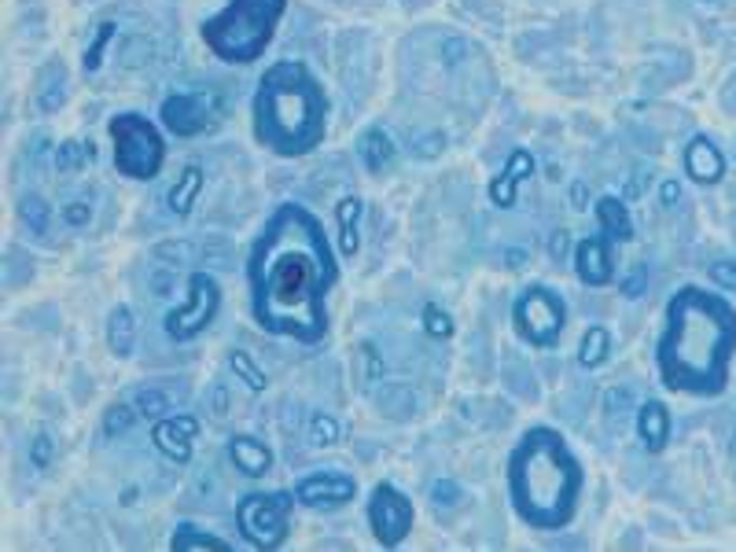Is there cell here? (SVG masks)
<instances>
[{
	"label": "cell",
	"mask_w": 736,
	"mask_h": 552,
	"mask_svg": "<svg viewBox=\"0 0 736 552\" xmlns=\"http://www.w3.org/2000/svg\"><path fill=\"white\" fill-rule=\"evenodd\" d=\"M335 218H339V251L346 258H354L361 239H358V218H361V199L358 195H346L339 206H335Z\"/></svg>",
	"instance_id": "7402d4cb"
},
{
	"label": "cell",
	"mask_w": 736,
	"mask_h": 552,
	"mask_svg": "<svg viewBox=\"0 0 736 552\" xmlns=\"http://www.w3.org/2000/svg\"><path fill=\"white\" fill-rule=\"evenodd\" d=\"M461 501H464V494L453 479H435L431 482V505L435 508H457Z\"/></svg>",
	"instance_id": "e575fe53"
},
{
	"label": "cell",
	"mask_w": 736,
	"mask_h": 552,
	"mask_svg": "<svg viewBox=\"0 0 736 552\" xmlns=\"http://www.w3.org/2000/svg\"><path fill=\"white\" fill-rule=\"evenodd\" d=\"M608 354H611V335H608V328H601V324L585 328L582 347H578V365H582V368H597V365L608 361Z\"/></svg>",
	"instance_id": "d4e9b609"
},
{
	"label": "cell",
	"mask_w": 736,
	"mask_h": 552,
	"mask_svg": "<svg viewBox=\"0 0 736 552\" xmlns=\"http://www.w3.org/2000/svg\"><path fill=\"white\" fill-rule=\"evenodd\" d=\"M567 251H571V232H567V229L552 232V239H549V254H552L556 262H564V258H567Z\"/></svg>",
	"instance_id": "7dc6e473"
},
{
	"label": "cell",
	"mask_w": 736,
	"mask_h": 552,
	"mask_svg": "<svg viewBox=\"0 0 736 552\" xmlns=\"http://www.w3.org/2000/svg\"><path fill=\"white\" fill-rule=\"evenodd\" d=\"M173 288H178V272H173V269H155V272L148 276V291L159 295V298L173 295Z\"/></svg>",
	"instance_id": "ab89813d"
},
{
	"label": "cell",
	"mask_w": 736,
	"mask_h": 552,
	"mask_svg": "<svg viewBox=\"0 0 736 552\" xmlns=\"http://www.w3.org/2000/svg\"><path fill=\"white\" fill-rule=\"evenodd\" d=\"M412 501L394 490L391 482H379V487L372 490V501H368V523H372V534L383 548H394L409 538L412 530Z\"/></svg>",
	"instance_id": "30bf717a"
},
{
	"label": "cell",
	"mask_w": 736,
	"mask_h": 552,
	"mask_svg": "<svg viewBox=\"0 0 736 552\" xmlns=\"http://www.w3.org/2000/svg\"><path fill=\"white\" fill-rule=\"evenodd\" d=\"M152 254H155V262H166V265H192L195 247L185 244V239H166V244H159Z\"/></svg>",
	"instance_id": "1f68e13d"
},
{
	"label": "cell",
	"mask_w": 736,
	"mask_h": 552,
	"mask_svg": "<svg viewBox=\"0 0 736 552\" xmlns=\"http://www.w3.org/2000/svg\"><path fill=\"white\" fill-rule=\"evenodd\" d=\"M585 487L582 464L552 427H531L508 461V497L515 515L534 530H559L575 520Z\"/></svg>",
	"instance_id": "3957f363"
},
{
	"label": "cell",
	"mask_w": 736,
	"mask_h": 552,
	"mask_svg": "<svg viewBox=\"0 0 736 552\" xmlns=\"http://www.w3.org/2000/svg\"><path fill=\"white\" fill-rule=\"evenodd\" d=\"M736 354V309L704 288H681L667 306V328L655 342L659 375L671 391L722 394Z\"/></svg>",
	"instance_id": "7a4b0ae2"
},
{
	"label": "cell",
	"mask_w": 736,
	"mask_h": 552,
	"mask_svg": "<svg viewBox=\"0 0 736 552\" xmlns=\"http://www.w3.org/2000/svg\"><path fill=\"white\" fill-rule=\"evenodd\" d=\"M571 195H575V203H578V211H582V199H585V185H575V192H571Z\"/></svg>",
	"instance_id": "f5cc1de1"
},
{
	"label": "cell",
	"mask_w": 736,
	"mask_h": 552,
	"mask_svg": "<svg viewBox=\"0 0 736 552\" xmlns=\"http://www.w3.org/2000/svg\"><path fill=\"white\" fill-rule=\"evenodd\" d=\"M685 174L699 185H714L725 174V159L722 151L707 141V136H696V141L685 148Z\"/></svg>",
	"instance_id": "2e32d148"
},
{
	"label": "cell",
	"mask_w": 736,
	"mask_h": 552,
	"mask_svg": "<svg viewBox=\"0 0 736 552\" xmlns=\"http://www.w3.org/2000/svg\"><path fill=\"white\" fill-rule=\"evenodd\" d=\"M729 457L736 461V431H732V442H729Z\"/></svg>",
	"instance_id": "db71d44e"
},
{
	"label": "cell",
	"mask_w": 736,
	"mask_h": 552,
	"mask_svg": "<svg viewBox=\"0 0 736 552\" xmlns=\"http://www.w3.org/2000/svg\"><path fill=\"white\" fill-rule=\"evenodd\" d=\"M288 12V0H229L203 22V41L225 63H255Z\"/></svg>",
	"instance_id": "5b68a950"
},
{
	"label": "cell",
	"mask_w": 736,
	"mask_h": 552,
	"mask_svg": "<svg viewBox=\"0 0 736 552\" xmlns=\"http://www.w3.org/2000/svg\"><path fill=\"white\" fill-rule=\"evenodd\" d=\"M19 214H22L26 229H30L33 236H45L48 225H52V206H48L41 195H26L22 206H19Z\"/></svg>",
	"instance_id": "4316f807"
},
{
	"label": "cell",
	"mask_w": 736,
	"mask_h": 552,
	"mask_svg": "<svg viewBox=\"0 0 736 552\" xmlns=\"http://www.w3.org/2000/svg\"><path fill=\"white\" fill-rule=\"evenodd\" d=\"M59 214H63V221H66V225L82 229V225H89V221H92V203H89V199H70Z\"/></svg>",
	"instance_id": "f35d334b"
},
{
	"label": "cell",
	"mask_w": 736,
	"mask_h": 552,
	"mask_svg": "<svg viewBox=\"0 0 736 552\" xmlns=\"http://www.w3.org/2000/svg\"><path fill=\"white\" fill-rule=\"evenodd\" d=\"M575 272H578V280L589 284V288H604L611 284V254H608V239L604 236H589L582 239V244L575 247Z\"/></svg>",
	"instance_id": "5bb4252c"
},
{
	"label": "cell",
	"mask_w": 736,
	"mask_h": 552,
	"mask_svg": "<svg viewBox=\"0 0 736 552\" xmlns=\"http://www.w3.org/2000/svg\"><path fill=\"white\" fill-rule=\"evenodd\" d=\"M335 276V258L321 221L306 206H276L247 262L251 314L273 335L321 342L328 332L325 295Z\"/></svg>",
	"instance_id": "6da1fadb"
},
{
	"label": "cell",
	"mask_w": 736,
	"mask_h": 552,
	"mask_svg": "<svg viewBox=\"0 0 736 552\" xmlns=\"http://www.w3.org/2000/svg\"><path fill=\"white\" fill-rule=\"evenodd\" d=\"M412 151H416L420 159H435V155L446 151V136H442V133H431V136H424V141H416Z\"/></svg>",
	"instance_id": "bcb514c9"
},
{
	"label": "cell",
	"mask_w": 736,
	"mask_h": 552,
	"mask_svg": "<svg viewBox=\"0 0 736 552\" xmlns=\"http://www.w3.org/2000/svg\"><path fill=\"white\" fill-rule=\"evenodd\" d=\"M505 262H508V269H519L523 262H527V254H523V251H505Z\"/></svg>",
	"instance_id": "f907efd6"
},
{
	"label": "cell",
	"mask_w": 736,
	"mask_h": 552,
	"mask_svg": "<svg viewBox=\"0 0 736 552\" xmlns=\"http://www.w3.org/2000/svg\"><path fill=\"white\" fill-rule=\"evenodd\" d=\"M111 38H115V22H103L96 30V41L85 48V71H96V66L103 63V48L111 45Z\"/></svg>",
	"instance_id": "d590c367"
},
{
	"label": "cell",
	"mask_w": 736,
	"mask_h": 552,
	"mask_svg": "<svg viewBox=\"0 0 736 552\" xmlns=\"http://www.w3.org/2000/svg\"><path fill=\"white\" fill-rule=\"evenodd\" d=\"M229 387L225 384H214V387H210V417H214V420H225L229 417Z\"/></svg>",
	"instance_id": "ee69618b"
},
{
	"label": "cell",
	"mask_w": 736,
	"mask_h": 552,
	"mask_svg": "<svg viewBox=\"0 0 736 552\" xmlns=\"http://www.w3.org/2000/svg\"><path fill=\"white\" fill-rule=\"evenodd\" d=\"M221 309V288L214 276L206 272H192L188 276V298L185 306H178L173 314H166V335L178 342H192L195 335H203L210 324H214Z\"/></svg>",
	"instance_id": "9c48e42d"
},
{
	"label": "cell",
	"mask_w": 736,
	"mask_h": 552,
	"mask_svg": "<svg viewBox=\"0 0 736 552\" xmlns=\"http://www.w3.org/2000/svg\"><path fill=\"white\" fill-rule=\"evenodd\" d=\"M52 453H56V442H52V435H33V442H30V461H33V468H48L52 464Z\"/></svg>",
	"instance_id": "74e56055"
},
{
	"label": "cell",
	"mask_w": 736,
	"mask_h": 552,
	"mask_svg": "<svg viewBox=\"0 0 736 552\" xmlns=\"http://www.w3.org/2000/svg\"><path fill=\"white\" fill-rule=\"evenodd\" d=\"M515 328L519 335L531 342V347H552V342L564 335V324H567V309H564V298L556 291H549L545 284H534L527 288L519 298H515Z\"/></svg>",
	"instance_id": "ba28073f"
},
{
	"label": "cell",
	"mask_w": 736,
	"mask_h": 552,
	"mask_svg": "<svg viewBox=\"0 0 736 552\" xmlns=\"http://www.w3.org/2000/svg\"><path fill=\"white\" fill-rule=\"evenodd\" d=\"M229 457L236 464V471L243 475H251V479H262L269 468H273V453H269V445L251 438V435H236L229 442Z\"/></svg>",
	"instance_id": "e0dca14e"
},
{
	"label": "cell",
	"mask_w": 736,
	"mask_h": 552,
	"mask_svg": "<svg viewBox=\"0 0 736 552\" xmlns=\"http://www.w3.org/2000/svg\"><path fill=\"white\" fill-rule=\"evenodd\" d=\"M48 155V141H45V136H41V141L38 144H33V162H41Z\"/></svg>",
	"instance_id": "816d5d0a"
},
{
	"label": "cell",
	"mask_w": 736,
	"mask_h": 552,
	"mask_svg": "<svg viewBox=\"0 0 736 552\" xmlns=\"http://www.w3.org/2000/svg\"><path fill=\"white\" fill-rule=\"evenodd\" d=\"M711 280L725 291H736V262H714L711 265Z\"/></svg>",
	"instance_id": "f6af8a7d"
},
{
	"label": "cell",
	"mask_w": 736,
	"mask_h": 552,
	"mask_svg": "<svg viewBox=\"0 0 736 552\" xmlns=\"http://www.w3.org/2000/svg\"><path fill=\"white\" fill-rule=\"evenodd\" d=\"M597 218H601V229H604L608 239H634V221H629L622 199L604 195L597 203Z\"/></svg>",
	"instance_id": "603a6c76"
},
{
	"label": "cell",
	"mask_w": 736,
	"mask_h": 552,
	"mask_svg": "<svg viewBox=\"0 0 736 552\" xmlns=\"http://www.w3.org/2000/svg\"><path fill=\"white\" fill-rule=\"evenodd\" d=\"M376 401H379V409L387 412V417H394V420H405V417H412V412H416V394H412L409 387H402V384H387V387L376 394Z\"/></svg>",
	"instance_id": "484cf974"
},
{
	"label": "cell",
	"mask_w": 736,
	"mask_h": 552,
	"mask_svg": "<svg viewBox=\"0 0 736 552\" xmlns=\"http://www.w3.org/2000/svg\"><path fill=\"white\" fill-rule=\"evenodd\" d=\"M438 56H442L446 66H461V63L468 59V45H464L461 38H446V41L438 45Z\"/></svg>",
	"instance_id": "b9f144b4"
},
{
	"label": "cell",
	"mask_w": 736,
	"mask_h": 552,
	"mask_svg": "<svg viewBox=\"0 0 736 552\" xmlns=\"http://www.w3.org/2000/svg\"><path fill=\"white\" fill-rule=\"evenodd\" d=\"M534 174V159H531V151H523V148H515L512 155H508V162H505V169L494 177V185H489V199H494V206H515V188L523 185Z\"/></svg>",
	"instance_id": "9a60e30c"
},
{
	"label": "cell",
	"mask_w": 736,
	"mask_h": 552,
	"mask_svg": "<svg viewBox=\"0 0 736 552\" xmlns=\"http://www.w3.org/2000/svg\"><path fill=\"white\" fill-rule=\"evenodd\" d=\"M309 442L313 445H335L339 442V424L328 417V412H313V420H309Z\"/></svg>",
	"instance_id": "836d02e7"
},
{
	"label": "cell",
	"mask_w": 736,
	"mask_h": 552,
	"mask_svg": "<svg viewBox=\"0 0 736 552\" xmlns=\"http://www.w3.org/2000/svg\"><path fill=\"white\" fill-rule=\"evenodd\" d=\"M199 424L192 417H162L152 427V442L162 457H169L173 464H188L192 461V438H195Z\"/></svg>",
	"instance_id": "4fadbf2b"
},
{
	"label": "cell",
	"mask_w": 736,
	"mask_h": 552,
	"mask_svg": "<svg viewBox=\"0 0 736 552\" xmlns=\"http://www.w3.org/2000/svg\"><path fill=\"white\" fill-rule=\"evenodd\" d=\"M604 409L611 412V417H626V412L634 409V394H629L626 387H611L608 398H604Z\"/></svg>",
	"instance_id": "7bdbcfd3"
},
{
	"label": "cell",
	"mask_w": 736,
	"mask_h": 552,
	"mask_svg": "<svg viewBox=\"0 0 736 552\" xmlns=\"http://www.w3.org/2000/svg\"><path fill=\"white\" fill-rule=\"evenodd\" d=\"M358 155L368 166V174H383V169L394 166L398 148H394V141L383 129H368V133H361V141H358Z\"/></svg>",
	"instance_id": "d6986e66"
},
{
	"label": "cell",
	"mask_w": 736,
	"mask_h": 552,
	"mask_svg": "<svg viewBox=\"0 0 736 552\" xmlns=\"http://www.w3.org/2000/svg\"><path fill=\"white\" fill-rule=\"evenodd\" d=\"M118 59H122L126 71H136V66H144L152 59V41L144 38V33H129V38L122 41V48H118Z\"/></svg>",
	"instance_id": "f1b7e54d"
},
{
	"label": "cell",
	"mask_w": 736,
	"mask_h": 552,
	"mask_svg": "<svg viewBox=\"0 0 736 552\" xmlns=\"http://www.w3.org/2000/svg\"><path fill=\"white\" fill-rule=\"evenodd\" d=\"M424 324H428V332H431L435 339H446V335L453 332V321H449V314H442L438 306H428V309H424Z\"/></svg>",
	"instance_id": "60d3db41"
},
{
	"label": "cell",
	"mask_w": 736,
	"mask_h": 552,
	"mask_svg": "<svg viewBox=\"0 0 736 552\" xmlns=\"http://www.w3.org/2000/svg\"><path fill=\"white\" fill-rule=\"evenodd\" d=\"M52 162H56L59 174H78V169L96 162V148H92V141H63L56 148Z\"/></svg>",
	"instance_id": "cb8c5ba5"
},
{
	"label": "cell",
	"mask_w": 736,
	"mask_h": 552,
	"mask_svg": "<svg viewBox=\"0 0 736 552\" xmlns=\"http://www.w3.org/2000/svg\"><path fill=\"white\" fill-rule=\"evenodd\" d=\"M136 405H126V401H118V405H111L108 409V417H103V435L108 438H118V435H129L133 431V424H136Z\"/></svg>",
	"instance_id": "83f0119b"
},
{
	"label": "cell",
	"mask_w": 736,
	"mask_h": 552,
	"mask_svg": "<svg viewBox=\"0 0 736 552\" xmlns=\"http://www.w3.org/2000/svg\"><path fill=\"white\" fill-rule=\"evenodd\" d=\"M111 141H115V166L122 177H133V181L159 177L166 144L148 118H140V115L111 118Z\"/></svg>",
	"instance_id": "8992f818"
},
{
	"label": "cell",
	"mask_w": 736,
	"mask_h": 552,
	"mask_svg": "<svg viewBox=\"0 0 736 552\" xmlns=\"http://www.w3.org/2000/svg\"><path fill=\"white\" fill-rule=\"evenodd\" d=\"M328 99L302 63H273L255 92V136L276 155H306L325 141Z\"/></svg>",
	"instance_id": "277c9868"
},
{
	"label": "cell",
	"mask_w": 736,
	"mask_h": 552,
	"mask_svg": "<svg viewBox=\"0 0 736 552\" xmlns=\"http://www.w3.org/2000/svg\"><path fill=\"white\" fill-rule=\"evenodd\" d=\"M133 405H136L140 417H148V420H162V412H169V398H166L162 391H155V387L136 391Z\"/></svg>",
	"instance_id": "4dcf8cb0"
},
{
	"label": "cell",
	"mask_w": 736,
	"mask_h": 552,
	"mask_svg": "<svg viewBox=\"0 0 736 552\" xmlns=\"http://www.w3.org/2000/svg\"><path fill=\"white\" fill-rule=\"evenodd\" d=\"M229 365H232V372H236L251 391H265V372L255 365V358H251L247 350H232V354H229Z\"/></svg>",
	"instance_id": "f546056e"
},
{
	"label": "cell",
	"mask_w": 736,
	"mask_h": 552,
	"mask_svg": "<svg viewBox=\"0 0 736 552\" xmlns=\"http://www.w3.org/2000/svg\"><path fill=\"white\" fill-rule=\"evenodd\" d=\"M136 342V317L129 306H115L108 317V347L115 358H129Z\"/></svg>",
	"instance_id": "44dd1931"
},
{
	"label": "cell",
	"mask_w": 736,
	"mask_h": 552,
	"mask_svg": "<svg viewBox=\"0 0 736 552\" xmlns=\"http://www.w3.org/2000/svg\"><path fill=\"white\" fill-rule=\"evenodd\" d=\"M637 435L648 453H659L671 442V412L662 401H645L637 409Z\"/></svg>",
	"instance_id": "ac0fdd59"
},
{
	"label": "cell",
	"mask_w": 736,
	"mask_h": 552,
	"mask_svg": "<svg viewBox=\"0 0 736 552\" xmlns=\"http://www.w3.org/2000/svg\"><path fill=\"white\" fill-rule=\"evenodd\" d=\"M645 288H648V265H634V269H629L622 280H619V291H622L626 298H641Z\"/></svg>",
	"instance_id": "8d00e7d4"
},
{
	"label": "cell",
	"mask_w": 736,
	"mask_h": 552,
	"mask_svg": "<svg viewBox=\"0 0 736 552\" xmlns=\"http://www.w3.org/2000/svg\"><path fill=\"white\" fill-rule=\"evenodd\" d=\"M361 361H365V379L372 384V379L383 372V365H379V358H376V350H372V342H365V347H361Z\"/></svg>",
	"instance_id": "c3c4849f"
},
{
	"label": "cell",
	"mask_w": 736,
	"mask_h": 552,
	"mask_svg": "<svg viewBox=\"0 0 736 552\" xmlns=\"http://www.w3.org/2000/svg\"><path fill=\"white\" fill-rule=\"evenodd\" d=\"M199 192H203V166H185L181 169V177H178V185L169 188V195H166V206H169V214H178V218H188L192 214V206H195V199H199Z\"/></svg>",
	"instance_id": "ffe728a7"
},
{
	"label": "cell",
	"mask_w": 736,
	"mask_h": 552,
	"mask_svg": "<svg viewBox=\"0 0 736 552\" xmlns=\"http://www.w3.org/2000/svg\"><path fill=\"white\" fill-rule=\"evenodd\" d=\"M221 118V96L218 92H178L162 103V125L178 136H199L214 129Z\"/></svg>",
	"instance_id": "8fae6325"
},
{
	"label": "cell",
	"mask_w": 736,
	"mask_h": 552,
	"mask_svg": "<svg viewBox=\"0 0 736 552\" xmlns=\"http://www.w3.org/2000/svg\"><path fill=\"white\" fill-rule=\"evenodd\" d=\"M681 199V188L674 185V181H667V185H662V203H667V206H674Z\"/></svg>",
	"instance_id": "681fc988"
},
{
	"label": "cell",
	"mask_w": 736,
	"mask_h": 552,
	"mask_svg": "<svg viewBox=\"0 0 736 552\" xmlns=\"http://www.w3.org/2000/svg\"><path fill=\"white\" fill-rule=\"evenodd\" d=\"M354 494H358V482L342 471L306 475L295 487V501L306 508H342L346 501H354Z\"/></svg>",
	"instance_id": "7c38bea8"
},
{
	"label": "cell",
	"mask_w": 736,
	"mask_h": 552,
	"mask_svg": "<svg viewBox=\"0 0 736 552\" xmlns=\"http://www.w3.org/2000/svg\"><path fill=\"white\" fill-rule=\"evenodd\" d=\"M173 548H229V541H221V538H210V534H199L195 527H178V534H173V541H169Z\"/></svg>",
	"instance_id": "d6a6232c"
},
{
	"label": "cell",
	"mask_w": 736,
	"mask_h": 552,
	"mask_svg": "<svg viewBox=\"0 0 736 552\" xmlns=\"http://www.w3.org/2000/svg\"><path fill=\"white\" fill-rule=\"evenodd\" d=\"M295 497L276 490V494H247L236 505V523L239 534L255 548H280L288 541V515H291Z\"/></svg>",
	"instance_id": "52a82bcc"
}]
</instances>
